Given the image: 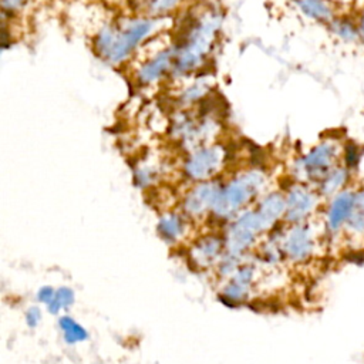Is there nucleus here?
<instances>
[{
	"label": "nucleus",
	"mask_w": 364,
	"mask_h": 364,
	"mask_svg": "<svg viewBox=\"0 0 364 364\" xmlns=\"http://www.w3.org/2000/svg\"><path fill=\"white\" fill-rule=\"evenodd\" d=\"M179 0H145L146 9L152 13H164L172 9Z\"/></svg>",
	"instance_id": "nucleus-18"
},
{
	"label": "nucleus",
	"mask_w": 364,
	"mask_h": 364,
	"mask_svg": "<svg viewBox=\"0 0 364 364\" xmlns=\"http://www.w3.org/2000/svg\"><path fill=\"white\" fill-rule=\"evenodd\" d=\"M215 16H209L196 21L189 30L185 43L179 51L176 65L182 70L193 68L205 57L215 37L216 20Z\"/></svg>",
	"instance_id": "nucleus-3"
},
{
	"label": "nucleus",
	"mask_w": 364,
	"mask_h": 364,
	"mask_svg": "<svg viewBox=\"0 0 364 364\" xmlns=\"http://www.w3.org/2000/svg\"><path fill=\"white\" fill-rule=\"evenodd\" d=\"M220 243L216 237H206L196 245L193 256L198 263H210L219 253Z\"/></svg>",
	"instance_id": "nucleus-11"
},
{
	"label": "nucleus",
	"mask_w": 364,
	"mask_h": 364,
	"mask_svg": "<svg viewBox=\"0 0 364 364\" xmlns=\"http://www.w3.org/2000/svg\"><path fill=\"white\" fill-rule=\"evenodd\" d=\"M218 189H215L210 183H203L195 188L185 200V210L192 215L198 216L202 215L206 209L213 206Z\"/></svg>",
	"instance_id": "nucleus-9"
},
{
	"label": "nucleus",
	"mask_w": 364,
	"mask_h": 364,
	"mask_svg": "<svg viewBox=\"0 0 364 364\" xmlns=\"http://www.w3.org/2000/svg\"><path fill=\"white\" fill-rule=\"evenodd\" d=\"M355 209V195L350 191L340 192L330 203L327 210V228L330 232L337 233L343 229Z\"/></svg>",
	"instance_id": "nucleus-7"
},
{
	"label": "nucleus",
	"mask_w": 364,
	"mask_h": 364,
	"mask_svg": "<svg viewBox=\"0 0 364 364\" xmlns=\"http://www.w3.org/2000/svg\"><path fill=\"white\" fill-rule=\"evenodd\" d=\"M225 161V151L220 146H205L189 158L186 162V173L193 179L212 178Z\"/></svg>",
	"instance_id": "nucleus-4"
},
{
	"label": "nucleus",
	"mask_w": 364,
	"mask_h": 364,
	"mask_svg": "<svg viewBox=\"0 0 364 364\" xmlns=\"http://www.w3.org/2000/svg\"><path fill=\"white\" fill-rule=\"evenodd\" d=\"M333 27H334V31H337L338 36H341L343 38L346 40H353L357 37L358 31L355 30V27L350 23V21H346V20H337L333 23Z\"/></svg>",
	"instance_id": "nucleus-16"
},
{
	"label": "nucleus",
	"mask_w": 364,
	"mask_h": 364,
	"mask_svg": "<svg viewBox=\"0 0 364 364\" xmlns=\"http://www.w3.org/2000/svg\"><path fill=\"white\" fill-rule=\"evenodd\" d=\"M263 185V175L257 171H250L242 173L240 176L230 181L223 189L218 191L213 212L218 216L226 218L246 205L260 189Z\"/></svg>",
	"instance_id": "nucleus-2"
},
{
	"label": "nucleus",
	"mask_w": 364,
	"mask_h": 364,
	"mask_svg": "<svg viewBox=\"0 0 364 364\" xmlns=\"http://www.w3.org/2000/svg\"><path fill=\"white\" fill-rule=\"evenodd\" d=\"M314 235L306 225L293 226L283 240V252L293 262H304L314 252Z\"/></svg>",
	"instance_id": "nucleus-5"
},
{
	"label": "nucleus",
	"mask_w": 364,
	"mask_h": 364,
	"mask_svg": "<svg viewBox=\"0 0 364 364\" xmlns=\"http://www.w3.org/2000/svg\"><path fill=\"white\" fill-rule=\"evenodd\" d=\"M336 156L337 146L333 142H323L304 158L303 169L311 178H324L333 169Z\"/></svg>",
	"instance_id": "nucleus-6"
},
{
	"label": "nucleus",
	"mask_w": 364,
	"mask_h": 364,
	"mask_svg": "<svg viewBox=\"0 0 364 364\" xmlns=\"http://www.w3.org/2000/svg\"><path fill=\"white\" fill-rule=\"evenodd\" d=\"M38 318H40V313H38V310H37V309H31V310H30V313L27 314V320L30 321V324L33 326V324H34V323H33V320L37 323V320H38Z\"/></svg>",
	"instance_id": "nucleus-20"
},
{
	"label": "nucleus",
	"mask_w": 364,
	"mask_h": 364,
	"mask_svg": "<svg viewBox=\"0 0 364 364\" xmlns=\"http://www.w3.org/2000/svg\"><path fill=\"white\" fill-rule=\"evenodd\" d=\"M314 195L301 186L293 188L286 196V218L293 223H300L314 209Z\"/></svg>",
	"instance_id": "nucleus-8"
},
{
	"label": "nucleus",
	"mask_w": 364,
	"mask_h": 364,
	"mask_svg": "<svg viewBox=\"0 0 364 364\" xmlns=\"http://www.w3.org/2000/svg\"><path fill=\"white\" fill-rule=\"evenodd\" d=\"M358 33H360L361 38L364 40V14H363V17H361V21H360V28H358Z\"/></svg>",
	"instance_id": "nucleus-21"
},
{
	"label": "nucleus",
	"mask_w": 364,
	"mask_h": 364,
	"mask_svg": "<svg viewBox=\"0 0 364 364\" xmlns=\"http://www.w3.org/2000/svg\"><path fill=\"white\" fill-rule=\"evenodd\" d=\"M159 233L166 240H176L182 232H183V222L176 215H168L161 219V223L158 226Z\"/></svg>",
	"instance_id": "nucleus-12"
},
{
	"label": "nucleus",
	"mask_w": 364,
	"mask_h": 364,
	"mask_svg": "<svg viewBox=\"0 0 364 364\" xmlns=\"http://www.w3.org/2000/svg\"><path fill=\"white\" fill-rule=\"evenodd\" d=\"M355 209L364 215V189L355 193Z\"/></svg>",
	"instance_id": "nucleus-19"
},
{
	"label": "nucleus",
	"mask_w": 364,
	"mask_h": 364,
	"mask_svg": "<svg viewBox=\"0 0 364 364\" xmlns=\"http://www.w3.org/2000/svg\"><path fill=\"white\" fill-rule=\"evenodd\" d=\"M296 3L307 16L317 20H328L333 14V9L326 0H296Z\"/></svg>",
	"instance_id": "nucleus-10"
},
{
	"label": "nucleus",
	"mask_w": 364,
	"mask_h": 364,
	"mask_svg": "<svg viewBox=\"0 0 364 364\" xmlns=\"http://www.w3.org/2000/svg\"><path fill=\"white\" fill-rule=\"evenodd\" d=\"M347 178V172L343 168H333L324 178L321 182V191L326 195H331L334 193L337 189H340Z\"/></svg>",
	"instance_id": "nucleus-13"
},
{
	"label": "nucleus",
	"mask_w": 364,
	"mask_h": 364,
	"mask_svg": "<svg viewBox=\"0 0 364 364\" xmlns=\"http://www.w3.org/2000/svg\"><path fill=\"white\" fill-rule=\"evenodd\" d=\"M344 228L353 237H364V215L354 209Z\"/></svg>",
	"instance_id": "nucleus-15"
},
{
	"label": "nucleus",
	"mask_w": 364,
	"mask_h": 364,
	"mask_svg": "<svg viewBox=\"0 0 364 364\" xmlns=\"http://www.w3.org/2000/svg\"><path fill=\"white\" fill-rule=\"evenodd\" d=\"M152 28V20H138L125 26L105 28L95 40L97 51L109 63L121 61Z\"/></svg>",
	"instance_id": "nucleus-1"
},
{
	"label": "nucleus",
	"mask_w": 364,
	"mask_h": 364,
	"mask_svg": "<svg viewBox=\"0 0 364 364\" xmlns=\"http://www.w3.org/2000/svg\"><path fill=\"white\" fill-rule=\"evenodd\" d=\"M60 324L63 327V331L65 334L67 341H70V343L80 341V340L85 338V336H87L85 330L81 326H78L74 320H71L70 317H63Z\"/></svg>",
	"instance_id": "nucleus-14"
},
{
	"label": "nucleus",
	"mask_w": 364,
	"mask_h": 364,
	"mask_svg": "<svg viewBox=\"0 0 364 364\" xmlns=\"http://www.w3.org/2000/svg\"><path fill=\"white\" fill-rule=\"evenodd\" d=\"M71 301H73V293H71L68 289H60V290L55 293L53 301H51L48 306H50V310H51V311H55V310H58L61 306H67V304H70Z\"/></svg>",
	"instance_id": "nucleus-17"
}]
</instances>
